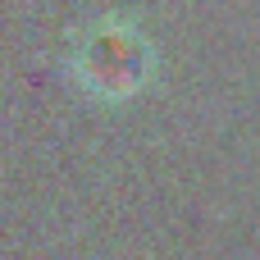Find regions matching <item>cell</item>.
<instances>
[{"label": "cell", "mask_w": 260, "mask_h": 260, "mask_svg": "<svg viewBox=\"0 0 260 260\" xmlns=\"http://www.w3.org/2000/svg\"><path fill=\"white\" fill-rule=\"evenodd\" d=\"M69 73L101 101H123L142 91L155 73V50L151 37L123 18V14H101L87 27L73 32L69 41Z\"/></svg>", "instance_id": "obj_1"}]
</instances>
